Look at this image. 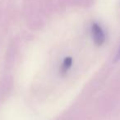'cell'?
<instances>
[{
	"label": "cell",
	"instance_id": "1",
	"mask_svg": "<svg viewBox=\"0 0 120 120\" xmlns=\"http://www.w3.org/2000/svg\"><path fill=\"white\" fill-rule=\"evenodd\" d=\"M91 34H92V38H93L94 42H95V44L97 46H100V45H103L105 40V36L101 26L99 24L94 23L92 25Z\"/></svg>",
	"mask_w": 120,
	"mask_h": 120
},
{
	"label": "cell",
	"instance_id": "2",
	"mask_svg": "<svg viewBox=\"0 0 120 120\" xmlns=\"http://www.w3.org/2000/svg\"><path fill=\"white\" fill-rule=\"evenodd\" d=\"M72 64V58H66L64 59V63H63L62 66H61V72L63 74H66L68 69L71 68Z\"/></svg>",
	"mask_w": 120,
	"mask_h": 120
},
{
	"label": "cell",
	"instance_id": "3",
	"mask_svg": "<svg viewBox=\"0 0 120 120\" xmlns=\"http://www.w3.org/2000/svg\"><path fill=\"white\" fill-rule=\"evenodd\" d=\"M119 59H120V48H119V49H118V52L116 55V58H115V62H116V61H118Z\"/></svg>",
	"mask_w": 120,
	"mask_h": 120
}]
</instances>
